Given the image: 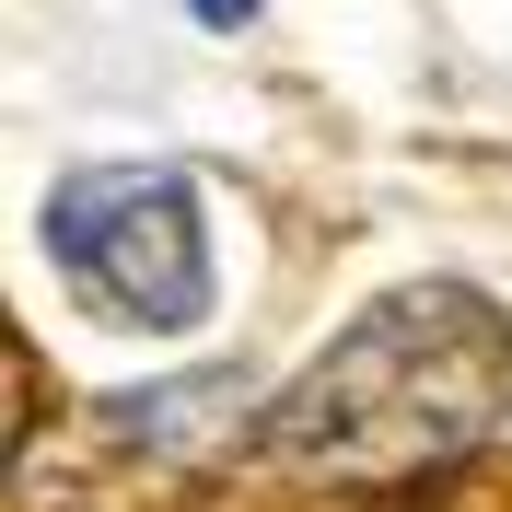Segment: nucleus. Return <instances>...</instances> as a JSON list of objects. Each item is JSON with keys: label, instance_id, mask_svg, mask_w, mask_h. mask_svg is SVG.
Listing matches in <instances>:
<instances>
[{"label": "nucleus", "instance_id": "obj_2", "mask_svg": "<svg viewBox=\"0 0 512 512\" xmlns=\"http://www.w3.org/2000/svg\"><path fill=\"white\" fill-rule=\"evenodd\" d=\"M47 256L94 315L140 326V338H187L210 315V222L175 163H94L59 175L47 198Z\"/></svg>", "mask_w": 512, "mask_h": 512}, {"label": "nucleus", "instance_id": "obj_1", "mask_svg": "<svg viewBox=\"0 0 512 512\" xmlns=\"http://www.w3.org/2000/svg\"><path fill=\"white\" fill-rule=\"evenodd\" d=\"M512 396V326L489 291L466 280H408L373 315H350L315 350V373H291L256 419V466H280L303 489H396L443 478L501 431Z\"/></svg>", "mask_w": 512, "mask_h": 512}, {"label": "nucleus", "instance_id": "obj_3", "mask_svg": "<svg viewBox=\"0 0 512 512\" xmlns=\"http://www.w3.org/2000/svg\"><path fill=\"white\" fill-rule=\"evenodd\" d=\"M245 12H256V0H198V24H222V35L245 24Z\"/></svg>", "mask_w": 512, "mask_h": 512}]
</instances>
